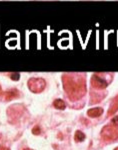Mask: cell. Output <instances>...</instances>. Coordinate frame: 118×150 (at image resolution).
Masks as SVG:
<instances>
[{"label":"cell","mask_w":118,"mask_h":150,"mask_svg":"<svg viewBox=\"0 0 118 150\" xmlns=\"http://www.w3.org/2000/svg\"><path fill=\"white\" fill-rule=\"evenodd\" d=\"M2 93V88H1V86H0V94Z\"/></svg>","instance_id":"cell-14"},{"label":"cell","mask_w":118,"mask_h":150,"mask_svg":"<svg viewBox=\"0 0 118 150\" xmlns=\"http://www.w3.org/2000/svg\"><path fill=\"white\" fill-rule=\"evenodd\" d=\"M101 137L105 141H113L118 139V125L108 124L101 130Z\"/></svg>","instance_id":"cell-2"},{"label":"cell","mask_w":118,"mask_h":150,"mask_svg":"<svg viewBox=\"0 0 118 150\" xmlns=\"http://www.w3.org/2000/svg\"><path fill=\"white\" fill-rule=\"evenodd\" d=\"M63 88L68 94L70 100L75 101L82 98L86 93L85 78L82 76H74L70 74H63L62 76Z\"/></svg>","instance_id":"cell-1"},{"label":"cell","mask_w":118,"mask_h":150,"mask_svg":"<svg viewBox=\"0 0 118 150\" xmlns=\"http://www.w3.org/2000/svg\"><path fill=\"white\" fill-rule=\"evenodd\" d=\"M114 150H118V147H116V148H115Z\"/></svg>","instance_id":"cell-16"},{"label":"cell","mask_w":118,"mask_h":150,"mask_svg":"<svg viewBox=\"0 0 118 150\" xmlns=\"http://www.w3.org/2000/svg\"><path fill=\"white\" fill-rule=\"evenodd\" d=\"M10 78L14 81H17V80H19V78H20V74L19 73H12L10 75Z\"/></svg>","instance_id":"cell-10"},{"label":"cell","mask_w":118,"mask_h":150,"mask_svg":"<svg viewBox=\"0 0 118 150\" xmlns=\"http://www.w3.org/2000/svg\"><path fill=\"white\" fill-rule=\"evenodd\" d=\"M19 96V92L16 89H11V90H8L6 91L5 94H4V99H5L6 101H10L12 99L16 98Z\"/></svg>","instance_id":"cell-5"},{"label":"cell","mask_w":118,"mask_h":150,"mask_svg":"<svg viewBox=\"0 0 118 150\" xmlns=\"http://www.w3.org/2000/svg\"><path fill=\"white\" fill-rule=\"evenodd\" d=\"M32 133L34 135H39L40 133H41V129H40L39 126H35L34 128L32 129Z\"/></svg>","instance_id":"cell-11"},{"label":"cell","mask_w":118,"mask_h":150,"mask_svg":"<svg viewBox=\"0 0 118 150\" xmlns=\"http://www.w3.org/2000/svg\"><path fill=\"white\" fill-rule=\"evenodd\" d=\"M24 150H33V149H29V148H26V149H24Z\"/></svg>","instance_id":"cell-15"},{"label":"cell","mask_w":118,"mask_h":150,"mask_svg":"<svg viewBox=\"0 0 118 150\" xmlns=\"http://www.w3.org/2000/svg\"><path fill=\"white\" fill-rule=\"evenodd\" d=\"M112 124L118 125V116H116V117H114V118L112 119Z\"/></svg>","instance_id":"cell-12"},{"label":"cell","mask_w":118,"mask_h":150,"mask_svg":"<svg viewBox=\"0 0 118 150\" xmlns=\"http://www.w3.org/2000/svg\"><path fill=\"white\" fill-rule=\"evenodd\" d=\"M90 83H91V86L95 89H105L108 85L107 81H105L104 79L101 78L99 75H97V74L92 75Z\"/></svg>","instance_id":"cell-4"},{"label":"cell","mask_w":118,"mask_h":150,"mask_svg":"<svg viewBox=\"0 0 118 150\" xmlns=\"http://www.w3.org/2000/svg\"><path fill=\"white\" fill-rule=\"evenodd\" d=\"M117 110H118V95L114 99H113V101H112L111 105H110V108H109V111H108L107 115L111 116V115L114 114Z\"/></svg>","instance_id":"cell-6"},{"label":"cell","mask_w":118,"mask_h":150,"mask_svg":"<svg viewBox=\"0 0 118 150\" xmlns=\"http://www.w3.org/2000/svg\"><path fill=\"white\" fill-rule=\"evenodd\" d=\"M74 139H75L76 142H81L85 139V134L83 132H81L80 130H77L75 132V135H74Z\"/></svg>","instance_id":"cell-9"},{"label":"cell","mask_w":118,"mask_h":150,"mask_svg":"<svg viewBox=\"0 0 118 150\" xmlns=\"http://www.w3.org/2000/svg\"><path fill=\"white\" fill-rule=\"evenodd\" d=\"M28 88L30 89V91L34 93H40L42 92L45 89V86H46V82L41 77H32L28 80Z\"/></svg>","instance_id":"cell-3"},{"label":"cell","mask_w":118,"mask_h":150,"mask_svg":"<svg viewBox=\"0 0 118 150\" xmlns=\"http://www.w3.org/2000/svg\"><path fill=\"white\" fill-rule=\"evenodd\" d=\"M0 150H10V149L7 148L6 146H3V145H0Z\"/></svg>","instance_id":"cell-13"},{"label":"cell","mask_w":118,"mask_h":150,"mask_svg":"<svg viewBox=\"0 0 118 150\" xmlns=\"http://www.w3.org/2000/svg\"><path fill=\"white\" fill-rule=\"evenodd\" d=\"M53 105L55 108H57L59 110H64L65 107H66V104H65V102L62 99H56L53 102Z\"/></svg>","instance_id":"cell-8"},{"label":"cell","mask_w":118,"mask_h":150,"mask_svg":"<svg viewBox=\"0 0 118 150\" xmlns=\"http://www.w3.org/2000/svg\"><path fill=\"white\" fill-rule=\"evenodd\" d=\"M103 113V109L100 107H96V108H91L87 111V115L90 117H98Z\"/></svg>","instance_id":"cell-7"}]
</instances>
